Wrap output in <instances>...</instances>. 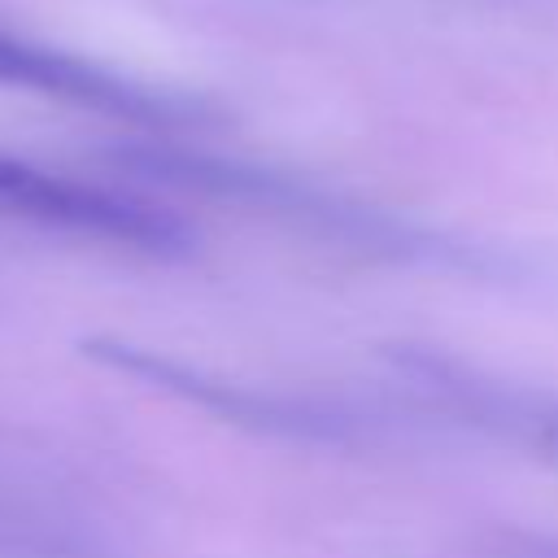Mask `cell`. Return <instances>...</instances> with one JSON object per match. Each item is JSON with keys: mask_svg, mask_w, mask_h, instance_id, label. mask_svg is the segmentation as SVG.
<instances>
[{"mask_svg": "<svg viewBox=\"0 0 558 558\" xmlns=\"http://www.w3.org/2000/svg\"><path fill=\"white\" fill-rule=\"evenodd\" d=\"M113 166L126 174H140L148 183L201 196V201H222L253 209L288 231H301L310 240L353 248L362 257L388 262V266H423V270H445V275H466V279H532V262L501 253L493 244H475L436 227H423L414 218L388 214L379 205L353 201L344 192L318 187L301 174H283L257 161L240 157H218L201 148H179L161 140L144 144H113L109 148Z\"/></svg>", "mask_w": 558, "mask_h": 558, "instance_id": "6da1fadb", "label": "cell"}, {"mask_svg": "<svg viewBox=\"0 0 558 558\" xmlns=\"http://www.w3.org/2000/svg\"><path fill=\"white\" fill-rule=\"evenodd\" d=\"M78 349L118 375H131L183 405H196V410H205L231 427L257 432V436H275V440H292V445H336V449L379 445L388 436V418H371L344 401L240 384V379L214 375L205 366L179 362L170 353L131 344L118 336H87Z\"/></svg>", "mask_w": 558, "mask_h": 558, "instance_id": "7a4b0ae2", "label": "cell"}, {"mask_svg": "<svg viewBox=\"0 0 558 558\" xmlns=\"http://www.w3.org/2000/svg\"><path fill=\"white\" fill-rule=\"evenodd\" d=\"M0 214L153 262H183L196 253V231L183 214L140 192L44 170L13 153H0Z\"/></svg>", "mask_w": 558, "mask_h": 558, "instance_id": "3957f363", "label": "cell"}, {"mask_svg": "<svg viewBox=\"0 0 558 558\" xmlns=\"http://www.w3.org/2000/svg\"><path fill=\"white\" fill-rule=\"evenodd\" d=\"M0 83L74 105V109L105 113V118H118L144 131H187V126H209L218 118L205 100L135 83L87 57H74L65 48L39 44L4 26H0Z\"/></svg>", "mask_w": 558, "mask_h": 558, "instance_id": "277c9868", "label": "cell"}, {"mask_svg": "<svg viewBox=\"0 0 558 558\" xmlns=\"http://www.w3.org/2000/svg\"><path fill=\"white\" fill-rule=\"evenodd\" d=\"M384 357L418 397L440 414H453V423L480 427L514 449L558 458V397L501 379L432 344H392Z\"/></svg>", "mask_w": 558, "mask_h": 558, "instance_id": "5b68a950", "label": "cell"}, {"mask_svg": "<svg viewBox=\"0 0 558 558\" xmlns=\"http://www.w3.org/2000/svg\"><path fill=\"white\" fill-rule=\"evenodd\" d=\"M0 558H109V549L83 523L0 493Z\"/></svg>", "mask_w": 558, "mask_h": 558, "instance_id": "8992f818", "label": "cell"}]
</instances>
